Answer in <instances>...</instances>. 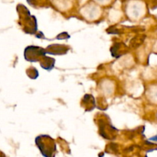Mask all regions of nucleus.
Masks as SVG:
<instances>
[{"instance_id": "1", "label": "nucleus", "mask_w": 157, "mask_h": 157, "mask_svg": "<svg viewBox=\"0 0 157 157\" xmlns=\"http://www.w3.org/2000/svg\"><path fill=\"white\" fill-rule=\"evenodd\" d=\"M36 145L45 157H54L56 145L54 140L48 136H40L36 138Z\"/></svg>"}]
</instances>
